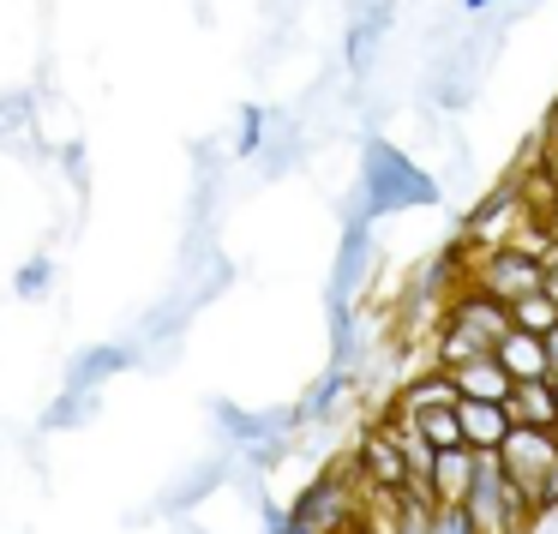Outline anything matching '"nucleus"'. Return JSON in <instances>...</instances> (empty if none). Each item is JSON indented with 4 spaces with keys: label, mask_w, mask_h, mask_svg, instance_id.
<instances>
[{
    "label": "nucleus",
    "mask_w": 558,
    "mask_h": 534,
    "mask_svg": "<svg viewBox=\"0 0 558 534\" xmlns=\"http://www.w3.org/2000/svg\"><path fill=\"white\" fill-rule=\"evenodd\" d=\"M493 361L505 366L510 385H529V378H546V342L529 337V330H510V337L493 349Z\"/></svg>",
    "instance_id": "9d476101"
},
{
    "label": "nucleus",
    "mask_w": 558,
    "mask_h": 534,
    "mask_svg": "<svg viewBox=\"0 0 558 534\" xmlns=\"http://www.w3.org/2000/svg\"><path fill=\"white\" fill-rule=\"evenodd\" d=\"M366 217H390V210H414V205H438V181L421 169L414 157H402L397 145L373 138L366 145Z\"/></svg>",
    "instance_id": "f257e3e1"
},
{
    "label": "nucleus",
    "mask_w": 558,
    "mask_h": 534,
    "mask_svg": "<svg viewBox=\"0 0 558 534\" xmlns=\"http://www.w3.org/2000/svg\"><path fill=\"white\" fill-rule=\"evenodd\" d=\"M469 486H474V450L469 445L438 450V462H433V505L438 510H457L462 498H469Z\"/></svg>",
    "instance_id": "1a4fd4ad"
},
{
    "label": "nucleus",
    "mask_w": 558,
    "mask_h": 534,
    "mask_svg": "<svg viewBox=\"0 0 558 534\" xmlns=\"http://www.w3.org/2000/svg\"><path fill=\"white\" fill-rule=\"evenodd\" d=\"M493 457H498V469H505L510 481L534 498V493H541V481L558 469V433H541V426H510L505 445H498Z\"/></svg>",
    "instance_id": "20e7f679"
},
{
    "label": "nucleus",
    "mask_w": 558,
    "mask_h": 534,
    "mask_svg": "<svg viewBox=\"0 0 558 534\" xmlns=\"http://www.w3.org/2000/svg\"><path fill=\"white\" fill-rule=\"evenodd\" d=\"M438 373H457V366H474V361H493V349H486L481 337H474V330H462V325H438Z\"/></svg>",
    "instance_id": "f8f14e48"
},
{
    "label": "nucleus",
    "mask_w": 558,
    "mask_h": 534,
    "mask_svg": "<svg viewBox=\"0 0 558 534\" xmlns=\"http://www.w3.org/2000/svg\"><path fill=\"white\" fill-rule=\"evenodd\" d=\"M342 385H349V378H342V373H330L325 385H313V397L301 402V414H330V409H337V402H342Z\"/></svg>",
    "instance_id": "dca6fc26"
},
{
    "label": "nucleus",
    "mask_w": 558,
    "mask_h": 534,
    "mask_svg": "<svg viewBox=\"0 0 558 534\" xmlns=\"http://www.w3.org/2000/svg\"><path fill=\"white\" fill-rule=\"evenodd\" d=\"M553 133H558V109H553Z\"/></svg>",
    "instance_id": "4be33fe9"
},
{
    "label": "nucleus",
    "mask_w": 558,
    "mask_h": 534,
    "mask_svg": "<svg viewBox=\"0 0 558 534\" xmlns=\"http://www.w3.org/2000/svg\"><path fill=\"white\" fill-rule=\"evenodd\" d=\"M558 325V301L546 289L522 294V301H510V330H529V337H546V330Z\"/></svg>",
    "instance_id": "4468645a"
},
{
    "label": "nucleus",
    "mask_w": 558,
    "mask_h": 534,
    "mask_svg": "<svg viewBox=\"0 0 558 534\" xmlns=\"http://www.w3.org/2000/svg\"><path fill=\"white\" fill-rule=\"evenodd\" d=\"M541 342H546V378H558V325H553V330H546V337H541Z\"/></svg>",
    "instance_id": "6ab92c4d"
},
{
    "label": "nucleus",
    "mask_w": 558,
    "mask_h": 534,
    "mask_svg": "<svg viewBox=\"0 0 558 534\" xmlns=\"http://www.w3.org/2000/svg\"><path fill=\"white\" fill-rule=\"evenodd\" d=\"M457 402H462L457 378H450V373H426V378H414V385H402L397 409L402 414H426V409H457Z\"/></svg>",
    "instance_id": "9b49d317"
},
{
    "label": "nucleus",
    "mask_w": 558,
    "mask_h": 534,
    "mask_svg": "<svg viewBox=\"0 0 558 534\" xmlns=\"http://www.w3.org/2000/svg\"><path fill=\"white\" fill-rule=\"evenodd\" d=\"M354 462H361V474H366V481L378 486V493H390V498H397L402 486H409V469H402L397 445H390V438L378 433V426H373V433L361 438V457H354Z\"/></svg>",
    "instance_id": "6e6552de"
},
{
    "label": "nucleus",
    "mask_w": 558,
    "mask_h": 534,
    "mask_svg": "<svg viewBox=\"0 0 558 534\" xmlns=\"http://www.w3.org/2000/svg\"><path fill=\"white\" fill-rule=\"evenodd\" d=\"M457 426H462V445H469L474 457H493V450L505 445V433H510V414H505V402H469L462 397L457 402Z\"/></svg>",
    "instance_id": "423d86ee"
},
{
    "label": "nucleus",
    "mask_w": 558,
    "mask_h": 534,
    "mask_svg": "<svg viewBox=\"0 0 558 534\" xmlns=\"http://www.w3.org/2000/svg\"><path fill=\"white\" fill-rule=\"evenodd\" d=\"M486 7H498V0H462V13H486Z\"/></svg>",
    "instance_id": "aec40b11"
},
{
    "label": "nucleus",
    "mask_w": 558,
    "mask_h": 534,
    "mask_svg": "<svg viewBox=\"0 0 558 534\" xmlns=\"http://www.w3.org/2000/svg\"><path fill=\"white\" fill-rule=\"evenodd\" d=\"M433 534H474V522H469V510H438V517H433Z\"/></svg>",
    "instance_id": "a211bd4d"
},
{
    "label": "nucleus",
    "mask_w": 558,
    "mask_h": 534,
    "mask_svg": "<svg viewBox=\"0 0 558 534\" xmlns=\"http://www.w3.org/2000/svg\"><path fill=\"white\" fill-rule=\"evenodd\" d=\"M414 421H421V433H426V445H433V450H457L462 445L457 409H426V414H414Z\"/></svg>",
    "instance_id": "2eb2a0df"
},
{
    "label": "nucleus",
    "mask_w": 558,
    "mask_h": 534,
    "mask_svg": "<svg viewBox=\"0 0 558 534\" xmlns=\"http://www.w3.org/2000/svg\"><path fill=\"white\" fill-rule=\"evenodd\" d=\"M505 414H510V426H541V433H558V397H553V378H529V385H510Z\"/></svg>",
    "instance_id": "0eeeda50"
},
{
    "label": "nucleus",
    "mask_w": 558,
    "mask_h": 534,
    "mask_svg": "<svg viewBox=\"0 0 558 534\" xmlns=\"http://www.w3.org/2000/svg\"><path fill=\"white\" fill-rule=\"evenodd\" d=\"M258 138H265V109H246L241 114V145H234V150H241V157H253Z\"/></svg>",
    "instance_id": "f3484780"
},
{
    "label": "nucleus",
    "mask_w": 558,
    "mask_h": 534,
    "mask_svg": "<svg viewBox=\"0 0 558 534\" xmlns=\"http://www.w3.org/2000/svg\"><path fill=\"white\" fill-rule=\"evenodd\" d=\"M450 378H457V390H462L469 402H505V397H510V378H505V366H498V361L457 366Z\"/></svg>",
    "instance_id": "ddd939ff"
},
{
    "label": "nucleus",
    "mask_w": 558,
    "mask_h": 534,
    "mask_svg": "<svg viewBox=\"0 0 558 534\" xmlns=\"http://www.w3.org/2000/svg\"><path fill=\"white\" fill-rule=\"evenodd\" d=\"M445 318H450V325H462V330H474V337H481L486 349H498V342L510 337V306H505V301H493V294H481V289H469V282H462V289L450 294Z\"/></svg>",
    "instance_id": "39448f33"
},
{
    "label": "nucleus",
    "mask_w": 558,
    "mask_h": 534,
    "mask_svg": "<svg viewBox=\"0 0 558 534\" xmlns=\"http://www.w3.org/2000/svg\"><path fill=\"white\" fill-rule=\"evenodd\" d=\"M462 510H469L474 534H529L534 517H541L534 498L498 469V457H474V486L462 498Z\"/></svg>",
    "instance_id": "f03ea898"
},
{
    "label": "nucleus",
    "mask_w": 558,
    "mask_h": 534,
    "mask_svg": "<svg viewBox=\"0 0 558 534\" xmlns=\"http://www.w3.org/2000/svg\"><path fill=\"white\" fill-rule=\"evenodd\" d=\"M553 397H558V378H553Z\"/></svg>",
    "instance_id": "5701e85b"
},
{
    "label": "nucleus",
    "mask_w": 558,
    "mask_h": 534,
    "mask_svg": "<svg viewBox=\"0 0 558 534\" xmlns=\"http://www.w3.org/2000/svg\"><path fill=\"white\" fill-rule=\"evenodd\" d=\"M546 234H553V241H558V205H553V217H546Z\"/></svg>",
    "instance_id": "412c9836"
},
{
    "label": "nucleus",
    "mask_w": 558,
    "mask_h": 534,
    "mask_svg": "<svg viewBox=\"0 0 558 534\" xmlns=\"http://www.w3.org/2000/svg\"><path fill=\"white\" fill-rule=\"evenodd\" d=\"M529 222V205H522L517 181L493 186V193L481 198V210H474L469 222H462V246H474V253H498V246L517 241V229Z\"/></svg>",
    "instance_id": "7ed1b4c3"
}]
</instances>
